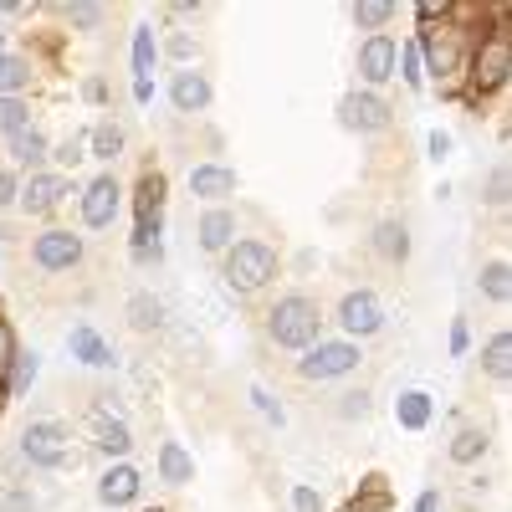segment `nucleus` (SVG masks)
I'll list each match as a JSON object with an SVG mask.
<instances>
[{
	"label": "nucleus",
	"instance_id": "ddd939ff",
	"mask_svg": "<svg viewBox=\"0 0 512 512\" xmlns=\"http://www.w3.org/2000/svg\"><path fill=\"white\" fill-rule=\"evenodd\" d=\"M169 98H175L180 113L210 108V82H205V72H175V82H169Z\"/></svg>",
	"mask_w": 512,
	"mask_h": 512
},
{
	"label": "nucleus",
	"instance_id": "6e6552de",
	"mask_svg": "<svg viewBox=\"0 0 512 512\" xmlns=\"http://www.w3.org/2000/svg\"><path fill=\"white\" fill-rule=\"evenodd\" d=\"M113 216H118V180L98 175L88 190H82V221H88L93 231H103V226H113Z\"/></svg>",
	"mask_w": 512,
	"mask_h": 512
},
{
	"label": "nucleus",
	"instance_id": "aec40b11",
	"mask_svg": "<svg viewBox=\"0 0 512 512\" xmlns=\"http://www.w3.org/2000/svg\"><path fill=\"white\" fill-rule=\"evenodd\" d=\"M31 82V67H26V57H6L0 52V98H16L21 88Z\"/></svg>",
	"mask_w": 512,
	"mask_h": 512
},
{
	"label": "nucleus",
	"instance_id": "37998d69",
	"mask_svg": "<svg viewBox=\"0 0 512 512\" xmlns=\"http://www.w3.org/2000/svg\"><path fill=\"white\" fill-rule=\"evenodd\" d=\"M451 349H456V354H466V323H456V328H451Z\"/></svg>",
	"mask_w": 512,
	"mask_h": 512
},
{
	"label": "nucleus",
	"instance_id": "c85d7f7f",
	"mask_svg": "<svg viewBox=\"0 0 512 512\" xmlns=\"http://www.w3.org/2000/svg\"><path fill=\"white\" fill-rule=\"evenodd\" d=\"M149 67H154V31L139 26V31H134V72L149 77Z\"/></svg>",
	"mask_w": 512,
	"mask_h": 512
},
{
	"label": "nucleus",
	"instance_id": "c9c22d12",
	"mask_svg": "<svg viewBox=\"0 0 512 512\" xmlns=\"http://www.w3.org/2000/svg\"><path fill=\"white\" fill-rule=\"evenodd\" d=\"M292 502H297V512H323V497H318L313 487H297V492H292Z\"/></svg>",
	"mask_w": 512,
	"mask_h": 512
},
{
	"label": "nucleus",
	"instance_id": "9d476101",
	"mask_svg": "<svg viewBox=\"0 0 512 512\" xmlns=\"http://www.w3.org/2000/svg\"><path fill=\"white\" fill-rule=\"evenodd\" d=\"M359 72H364V82H390L395 77V41L390 36H369L364 47H359Z\"/></svg>",
	"mask_w": 512,
	"mask_h": 512
},
{
	"label": "nucleus",
	"instance_id": "39448f33",
	"mask_svg": "<svg viewBox=\"0 0 512 512\" xmlns=\"http://www.w3.org/2000/svg\"><path fill=\"white\" fill-rule=\"evenodd\" d=\"M338 123H344L349 134H379V128H390V103L374 98V93H349L338 103Z\"/></svg>",
	"mask_w": 512,
	"mask_h": 512
},
{
	"label": "nucleus",
	"instance_id": "49530a36",
	"mask_svg": "<svg viewBox=\"0 0 512 512\" xmlns=\"http://www.w3.org/2000/svg\"><path fill=\"white\" fill-rule=\"evenodd\" d=\"M0 405H6V400H0Z\"/></svg>",
	"mask_w": 512,
	"mask_h": 512
},
{
	"label": "nucleus",
	"instance_id": "2f4dec72",
	"mask_svg": "<svg viewBox=\"0 0 512 512\" xmlns=\"http://www.w3.org/2000/svg\"><path fill=\"white\" fill-rule=\"evenodd\" d=\"M11 364H16V374H11V390L21 395V390H26V384L36 379V369H41V364H36V354H16Z\"/></svg>",
	"mask_w": 512,
	"mask_h": 512
},
{
	"label": "nucleus",
	"instance_id": "a19ab883",
	"mask_svg": "<svg viewBox=\"0 0 512 512\" xmlns=\"http://www.w3.org/2000/svg\"><path fill=\"white\" fill-rule=\"evenodd\" d=\"M134 98H139V103H149V98H154V82H149V77H139V82H134Z\"/></svg>",
	"mask_w": 512,
	"mask_h": 512
},
{
	"label": "nucleus",
	"instance_id": "4c0bfd02",
	"mask_svg": "<svg viewBox=\"0 0 512 512\" xmlns=\"http://www.w3.org/2000/svg\"><path fill=\"white\" fill-rule=\"evenodd\" d=\"M338 410H344L349 420H354V415H369V395H364V390H359V395H344V405H338Z\"/></svg>",
	"mask_w": 512,
	"mask_h": 512
},
{
	"label": "nucleus",
	"instance_id": "72a5a7b5",
	"mask_svg": "<svg viewBox=\"0 0 512 512\" xmlns=\"http://www.w3.org/2000/svg\"><path fill=\"white\" fill-rule=\"evenodd\" d=\"M77 159H88V139H67L57 149V164H77Z\"/></svg>",
	"mask_w": 512,
	"mask_h": 512
},
{
	"label": "nucleus",
	"instance_id": "6ab92c4d",
	"mask_svg": "<svg viewBox=\"0 0 512 512\" xmlns=\"http://www.w3.org/2000/svg\"><path fill=\"white\" fill-rule=\"evenodd\" d=\"M11 159L16 164H41V159H47V134L26 123L21 134H11Z\"/></svg>",
	"mask_w": 512,
	"mask_h": 512
},
{
	"label": "nucleus",
	"instance_id": "dca6fc26",
	"mask_svg": "<svg viewBox=\"0 0 512 512\" xmlns=\"http://www.w3.org/2000/svg\"><path fill=\"white\" fill-rule=\"evenodd\" d=\"M67 344H72V354H77L82 364H93V369H113V364H118V359H113V349L103 344V338H98L93 328H72Z\"/></svg>",
	"mask_w": 512,
	"mask_h": 512
},
{
	"label": "nucleus",
	"instance_id": "c756f323",
	"mask_svg": "<svg viewBox=\"0 0 512 512\" xmlns=\"http://www.w3.org/2000/svg\"><path fill=\"white\" fill-rule=\"evenodd\" d=\"M482 292L492 297V303H507V262H492L482 272Z\"/></svg>",
	"mask_w": 512,
	"mask_h": 512
},
{
	"label": "nucleus",
	"instance_id": "2eb2a0df",
	"mask_svg": "<svg viewBox=\"0 0 512 512\" xmlns=\"http://www.w3.org/2000/svg\"><path fill=\"white\" fill-rule=\"evenodd\" d=\"M159 477H164L169 487L195 482V461L185 456V446H180V441H164V446H159Z\"/></svg>",
	"mask_w": 512,
	"mask_h": 512
},
{
	"label": "nucleus",
	"instance_id": "423d86ee",
	"mask_svg": "<svg viewBox=\"0 0 512 512\" xmlns=\"http://www.w3.org/2000/svg\"><path fill=\"white\" fill-rule=\"evenodd\" d=\"M31 256H36L41 272H72V267L82 262V236H72V231H47V236H36Z\"/></svg>",
	"mask_w": 512,
	"mask_h": 512
},
{
	"label": "nucleus",
	"instance_id": "a18cd8bd",
	"mask_svg": "<svg viewBox=\"0 0 512 512\" xmlns=\"http://www.w3.org/2000/svg\"><path fill=\"white\" fill-rule=\"evenodd\" d=\"M0 47H6V31H0Z\"/></svg>",
	"mask_w": 512,
	"mask_h": 512
},
{
	"label": "nucleus",
	"instance_id": "cd10ccee",
	"mask_svg": "<svg viewBox=\"0 0 512 512\" xmlns=\"http://www.w3.org/2000/svg\"><path fill=\"white\" fill-rule=\"evenodd\" d=\"M487 369H492L497 379H507V369H512V338H507V333H497L492 344H487Z\"/></svg>",
	"mask_w": 512,
	"mask_h": 512
},
{
	"label": "nucleus",
	"instance_id": "f257e3e1",
	"mask_svg": "<svg viewBox=\"0 0 512 512\" xmlns=\"http://www.w3.org/2000/svg\"><path fill=\"white\" fill-rule=\"evenodd\" d=\"M272 338L282 349H313V338H318V303L313 297H303V292H292V297H282V303L272 308Z\"/></svg>",
	"mask_w": 512,
	"mask_h": 512
},
{
	"label": "nucleus",
	"instance_id": "f3484780",
	"mask_svg": "<svg viewBox=\"0 0 512 512\" xmlns=\"http://www.w3.org/2000/svg\"><path fill=\"white\" fill-rule=\"evenodd\" d=\"M231 236H236V216L231 210H210L200 221V246L205 251H231Z\"/></svg>",
	"mask_w": 512,
	"mask_h": 512
},
{
	"label": "nucleus",
	"instance_id": "f704fd0d",
	"mask_svg": "<svg viewBox=\"0 0 512 512\" xmlns=\"http://www.w3.org/2000/svg\"><path fill=\"white\" fill-rule=\"evenodd\" d=\"M251 400H256V410H262V415H267V420H277V425H282V420H287V415H282V405H277V400H272V395H267V390H251Z\"/></svg>",
	"mask_w": 512,
	"mask_h": 512
},
{
	"label": "nucleus",
	"instance_id": "ea45409f",
	"mask_svg": "<svg viewBox=\"0 0 512 512\" xmlns=\"http://www.w3.org/2000/svg\"><path fill=\"white\" fill-rule=\"evenodd\" d=\"M431 154L446 159V154H451V139H446V134H431Z\"/></svg>",
	"mask_w": 512,
	"mask_h": 512
},
{
	"label": "nucleus",
	"instance_id": "1a4fd4ad",
	"mask_svg": "<svg viewBox=\"0 0 512 512\" xmlns=\"http://www.w3.org/2000/svg\"><path fill=\"white\" fill-rule=\"evenodd\" d=\"M67 190H72V185H67L62 175H31V180L21 185V210H26V216H47V210L62 205Z\"/></svg>",
	"mask_w": 512,
	"mask_h": 512
},
{
	"label": "nucleus",
	"instance_id": "a878e982",
	"mask_svg": "<svg viewBox=\"0 0 512 512\" xmlns=\"http://www.w3.org/2000/svg\"><path fill=\"white\" fill-rule=\"evenodd\" d=\"M31 123V108L21 98H0V134H21Z\"/></svg>",
	"mask_w": 512,
	"mask_h": 512
},
{
	"label": "nucleus",
	"instance_id": "20e7f679",
	"mask_svg": "<svg viewBox=\"0 0 512 512\" xmlns=\"http://www.w3.org/2000/svg\"><path fill=\"white\" fill-rule=\"evenodd\" d=\"M359 369V349L349 344V338H333V344H313L303 359H297V374L303 379H338Z\"/></svg>",
	"mask_w": 512,
	"mask_h": 512
},
{
	"label": "nucleus",
	"instance_id": "393cba45",
	"mask_svg": "<svg viewBox=\"0 0 512 512\" xmlns=\"http://www.w3.org/2000/svg\"><path fill=\"white\" fill-rule=\"evenodd\" d=\"M487 456V436L482 431H461L456 441H451V461H461V466H472V461H482Z\"/></svg>",
	"mask_w": 512,
	"mask_h": 512
},
{
	"label": "nucleus",
	"instance_id": "f03ea898",
	"mask_svg": "<svg viewBox=\"0 0 512 512\" xmlns=\"http://www.w3.org/2000/svg\"><path fill=\"white\" fill-rule=\"evenodd\" d=\"M277 277V251L267 241H236L226 251V282L236 292H256Z\"/></svg>",
	"mask_w": 512,
	"mask_h": 512
},
{
	"label": "nucleus",
	"instance_id": "473e14b6",
	"mask_svg": "<svg viewBox=\"0 0 512 512\" xmlns=\"http://www.w3.org/2000/svg\"><path fill=\"white\" fill-rule=\"evenodd\" d=\"M21 200V180L11 175V169H0V210H11Z\"/></svg>",
	"mask_w": 512,
	"mask_h": 512
},
{
	"label": "nucleus",
	"instance_id": "7c9ffc66",
	"mask_svg": "<svg viewBox=\"0 0 512 512\" xmlns=\"http://www.w3.org/2000/svg\"><path fill=\"white\" fill-rule=\"evenodd\" d=\"M395 62H405V82L420 88V82H425V72H420V41H405V52H395Z\"/></svg>",
	"mask_w": 512,
	"mask_h": 512
},
{
	"label": "nucleus",
	"instance_id": "c03bdc74",
	"mask_svg": "<svg viewBox=\"0 0 512 512\" xmlns=\"http://www.w3.org/2000/svg\"><path fill=\"white\" fill-rule=\"evenodd\" d=\"M502 200H507V175L492 180V205H502Z\"/></svg>",
	"mask_w": 512,
	"mask_h": 512
},
{
	"label": "nucleus",
	"instance_id": "5701e85b",
	"mask_svg": "<svg viewBox=\"0 0 512 512\" xmlns=\"http://www.w3.org/2000/svg\"><path fill=\"white\" fill-rule=\"evenodd\" d=\"M128 323H134L139 333H149V328H159V323H164V308L154 303L149 292H139L134 303H128Z\"/></svg>",
	"mask_w": 512,
	"mask_h": 512
},
{
	"label": "nucleus",
	"instance_id": "412c9836",
	"mask_svg": "<svg viewBox=\"0 0 512 512\" xmlns=\"http://www.w3.org/2000/svg\"><path fill=\"white\" fill-rule=\"evenodd\" d=\"M98 446H103L108 456H128L134 436H128V425H123V420H108V415H98Z\"/></svg>",
	"mask_w": 512,
	"mask_h": 512
},
{
	"label": "nucleus",
	"instance_id": "bb28decb",
	"mask_svg": "<svg viewBox=\"0 0 512 512\" xmlns=\"http://www.w3.org/2000/svg\"><path fill=\"white\" fill-rule=\"evenodd\" d=\"M395 16V6H390V0H364V6H354V21L364 26V31H379L384 21H390Z\"/></svg>",
	"mask_w": 512,
	"mask_h": 512
},
{
	"label": "nucleus",
	"instance_id": "7ed1b4c3",
	"mask_svg": "<svg viewBox=\"0 0 512 512\" xmlns=\"http://www.w3.org/2000/svg\"><path fill=\"white\" fill-rule=\"evenodd\" d=\"M21 451H26V461L47 466V472H67V466L77 461V451H72V431H67L62 420H36V425H26Z\"/></svg>",
	"mask_w": 512,
	"mask_h": 512
},
{
	"label": "nucleus",
	"instance_id": "0eeeda50",
	"mask_svg": "<svg viewBox=\"0 0 512 512\" xmlns=\"http://www.w3.org/2000/svg\"><path fill=\"white\" fill-rule=\"evenodd\" d=\"M338 323H344V333H354V338H369V333H379L384 328V308H379V297L374 292H349L344 303H338Z\"/></svg>",
	"mask_w": 512,
	"mask_h": 512
},
{
	"label": "nucleus",
	"instance_id": "9b49d317",
	"mask_svg": "<svg viewBox=\"0 0 512 512\" xmlns=\"http://www.w3.org/2000/svg\"><path fill=\"white\" fill-rule=\"evenodd\" d=\"M190 190L200 200H226V195H236V169H226V164H195L190 169Z\"/></svg>",
	"mask_w": 512,
	"mask_h": 512
},
{
	"label": "nucleus",
	"instance_id": "a211bd4d",
	"mask_svg": "<svg viewBox=\"0 0 512 512\" xmlns=\"http://www.w3.org/2000/svg\"><path fill=\"white\" fill-rule=\"evenodd\" d=\"M395 415H400L405 431H425V425H431V395H425V390H405L395 400Z\"/></svg>",
	"mask_w": 512,
	"mask_h": 512
},
{
	"label": "nucleus",
	"instance_id": "e433bc0d",
	"mask_svg": "<svg viewBox=\"0 0 512 512\" xmlns=\"http://www.w3.org/2000/svg\"><path fill=\"white\" fill-rule=\"evenodd\" d=\"M67 16H72L77 26H98V21H103V11H98V6H67Z\"/></svg>",
	"mask_w": 512,
	"mask_h": 512
},
{
	"label": "nucleus",
	"instance_id": "b1692460",
	"mask_svg": "<svg viewBox=\"0 0 512 512\" xmlns=\"http://www.w3.org/2000/svg\"><path fill=\"white\" fill-rule=\"evenodd\" d=\"M88 149H93V159H113L123 149V128L118 123H98L93 134H88Z\"/></svg>",
	"mask_w": 512,
	"mask_h": 512
},
{
	"label": "nucleus",
	"instance_id": "58836bf2",
	"mask_svg": "<svg viewBox=\"0 0 512 512\" xmlns=\"http://www.w3.org/2000/svg\"><path fill=\"white\" fill-rule=\"evenodd\" d=\"M11 359H16V344H11V328L0 323V369H6Z\"/></svg>",
	"mask_w": 512,
	"mask_h": 512
},
{
	"label": "nucleus",
	"instance_id": "79ce46f5",
	"mask_svg": "<svg viewBox=\"0 0 512 512\" xmlns=\"http://www.w3.org/2000/svg\"><path fill=\"white\" fill-rule=\"evenodd\" d=\"M441 507V497L436 492H420V502H415V512H436Z\"/></svg>",
	"mask_w": 512,
	"mask_h": 512
},
{
	"label": "nucleus",
	"instance_id": "4468645a",
	"mask_svg": "<svg viewBox=\"0 0 512 512\" xmlns=\"http://www.w3.org/2000/svg\"><path fill=\"white\" fill-rule=\"evenodd\" d=\"M507 72H512L507 41H492V47H487V57H477V88H482V93L502 88V82H507Z\"/></svg>",
	"mask_w": 512,
	"mask_h": 512
},
{
	"label": "nucleus",
	"instance_id": "4be33fe9",
	"mask_svg": "<svg viewBox=\"0 0 512 512\" xmlns=\"http://www.w3.org/2000/svg\"><path fill=\"white\" fill-rule=\"evenodd\" d=\"M374 251H379V256H390V262H405V256H410V236H405V226H379V231H374Z\"/></svg>",
	"mask_w": 512,
	"mask_h": 512
},
{
	"label": "nucleus",
	"instance_id": "f8f14e48",
	"mask_svg": "<svg viewBox=\"0 0 512 512\" xmlns=\"http://www.w3.org/2000/svg\"><path fill=\"white\" fill-rule=\"evenodd\" d=\"M139 472H134V466H108V472H103V482H98V502H108V507H128V502H134L139 497Z\"/></svg>",
	"mask_w": 512,
	"mask_h": 512
}]
</instances>
